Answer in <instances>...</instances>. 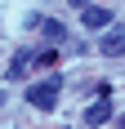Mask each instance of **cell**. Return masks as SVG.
<instances>
[{
  "mask_svg": "<svg viewBox=\"0 0 125 129\" xmlns=\"http://www.w3.org/2000/svg\"><path fill=\"white\" fill-rule=\"evenodd\" d=\"M58 89H62V85H58L54 76H49V80H36V85L27 89V103L36 107V111H49V107L58 103Z\"/></svg>",
  "mask_w": 125,
  "mask_h": 129,
  "instance_id": "6da1fadb",
  "label": "cell"
},
{
  "mask_svg": "<svg viewBox=\"0 0 125 129\" xmlns=\"http://www.w3.org/2000/svg\"><path fill=\"white\" fill-rule=\"evenodd\" d=\"M80 22H85L89 31H103V27L112 22V13L103 9V5H85V13H80Z\"/></svg>",
  "mask_w": 125,
  "mask_h": 129,
  "instance_id": "7a4b0ae2",
  "label": "cell"
},
{
  "mask_svg": "<svg viewBox=\"0 0 125 129\" xmlns=\"http://www.w3.org/2000/svg\"><path fill=\"white\" fill-rule=\"evenodd\" d=\"M98 53H107V58H121L125 53V27H112L107 36H103V49Z\"/></svg>",
  "mask_w": 125,
  "mask_h": 129,
  "instance_id": "3957f363",
  "label": "cell"
},
{
  "mask_svg": "<svg viewBox=\"0 0 125 129\" xmlns=\"http://www.w3.org/2000/svg\"><path fill=\"white\" fill-rule=\"evenodd\" d=\"M112 120V98H98V103L85 111V125H107Z\"/></svg>",
  "mask_w": 125,
  "mask_h": 129,
  "instance_id": "277c9868",
  "label": "cell"
},
{
  "mask_svg": "<svg viewBox=\"0 0 125 129\" xmlns=\"http://www.w3.org/2000/svg\"><path fill=\"white\" fill-rule=\"evenodd\" d=\"M27 71H31V53H18V58L5 67V76H9V80H23Z\"/></svg>",
  "mask_w": 125,
  "mask_h": 129,
  "instance_id": "5b68a950",
  "label": "cell"
},
{
  "mask_svg": "<svg viewBox=\"0 0 125 129\" xmlns=\"http://www.w3.org/2000/svg\"><path fill=\"white\" fill-rule=\"evenodd\" d=\"M58 62V49H40V53H31V67H54Z\"/></svg>",
  "mask_w": 125,
  "mask_h": 129,
  "instance_id": "8992f818",
  "label": "cell"
},
{
  "mask_svg": "<svg viewBox=\"0 0 125 129\" xmlns=\"http://www.w3.org/2000/svg\"><path fill=\"white\" fill-rule=\"evenodd\" d=\"M40 31H45L49 40H62V36H67V31H62V27L54 22V18H40Z\"/></svg>",
  "mask_w": 125,
  "mask_h": 129,
  "instance_id": "52a82bcc",
  "label": "cell"
},
{
  "mask_svg": "<svg viewBox=\"0 0 125 129\" xmlns=\"http://www.w3.org/2000/svg\"><path fill=\"white\" fill-rule=\"evenodd\" d=\"M116 129H125V116H121V120H116Z\"/></svg>",
  "mask_w": 125,
  "mask_h": 129,
  "instance_id": "ba28073f",
  "label": "cell"
},
{
  "mask_svg": "<svg viewBox=\"0 0 125 129\" xmlns=\"http://www.w3.org/2000/svg\"><path fill=\"white\" fill-rule=\"evenodd\" d=\"M72 5H89V0H72Z\"/></svg>",
  "mask_w": 125,
  "mask_h": 129,
  "instance_id": "9c48e42d",
  "label": "cell"
},
{
  "mask_svg": "<svg viewBox=\"0 0 125 129\" xmlns=\"http://www.w3.org/2000/svg\"><path fill=\"white\" fill-rule=\"evenodd\" d=\"M0 103H5V93H0Z\"/></svg>",
  "mask_w": 125,
  "mask_h": 129,
  "instance_id": "30bf717a",
  "label": "cell"
}]
</instances>
